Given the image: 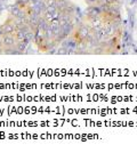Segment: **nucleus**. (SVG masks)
I'll use <instances>...</instances> for the list:
<instances>
[{"mask_svg": "<svg viewBox=\"0 0 137 153\" xmlns=\"http://www.w3.org/2000/svg\"><path fill=\"white\" fill-rule=\"evenodd\" d=\"M102 30L105 32V34L107 37H112L116 34V30H117V25L113 23H107V24H103Z\"/></svg>", "mask_w": 137, "mask_h": 153, "instance_id": "4", "label": "nucleus"}, {"mask_svg": "<svg viewBox=\"0 0 137 153\" xmlns=\"http://www.w3.org/2000/svg\"><path fill=\"white\" fill-rule=\"evenodd\" d=\"M1 40H2L4 47H12V46H15V44H16V38H15L14 34H2Z\"/></svg>", "mask_w": 137, "mask_h": 153, "instance_id": "2", "label": "nucleus"}, {"mask_svg": "<svg viewBox=\"0 0 137 153\" xmlns=\"http://www.w3.org/2000/svg\"><path fill=\"white\" fill-rule=\"evenodd\" d=\"M24 10L23 9H21L19 6H16V5H14L9 8V15L10 16H13L15 19H22L23 16H24Z\"/></svg>", "mask_w": 137, "mask_h": 153, "instance_id": "3", "label": "nucleus"}, {"mask_svg": "<svg viewBox=\"0 0 137 153\" xmlns=\"http://www.w3.org/2000/svg\"><path fill=\"white\" fill-rule=\"evenodd\" d=\"M44 1H45L46 7H53V6L56 7V1L57 0H44Z\"/></svg>", "mask_w": 137, "mask_h": 153, "instance_id": "10", "label": "nucleus"}, {"mask_svg": "<svg viewBox=\"0 0 137 153\" xmlns=\"http://www.w3.org/2000/svg\"><path fill=\"white\" fill-rule=\"evenodd\" d=\"M15 47H16L17 51H20V54H24L26 51V48H27V44H25L24 41H16Z\"/></svg>", "mask_w": 137, "mask_h": 153, "instance_id": "5", "label": "nucleus"}, {"mask_svg": "<svg viewBox=\"0 0 137 153\" xmlns=\"http://www.w3.org/2000/svg\"><path fill=\"white\" fill-rule=\"evenodd\" d=\"M85 1H86V4H87V6H94V5L101 6L102 2H103V1H101V0H85Z\"/></svg>", "mask_w": 137, "mask_h": 153, "instance_id": "9", "label": "nucleus"}, {"mask_svg": "<svg viewBox=\"0 0 137 153\" xmlns=\"http://www.w3.org/2000/svg\"><path fill=\"white\" fill-rule=\"evenodd\" d=\"M4 54H6V55H19L20 51L16 49L15 46H12V47H4Z\"/></svg>", "mask_w": 137, "mask_h": 153, "instance_id": "6", "label": "nucleus"}, {"mask_svg": "<svg viewBox=\"0 0 137 153\" xmlns=\"http://www.w3.org/2000/svg\"><path fill=\"white\" fill-rule=\"evenodd\" d=\"M30 4V0H16V2H15V5L16 6H19L21 9H25V7L27 6Z\"/></svg>", "mask_w": 137, "mask_h": 153, "instance_id": "8", "label": "nucleus"}, {"mask_svg": "<svg viewBox=\"0 0 137 153\" xmlns=\"http://www.w3.org/2000/svg\"><path fill=\"white\" fill-rule=\"evenodd\" d=\"M102 14V9L101 7L97 5H94V6H87L85 10V15L84 17L85 19H91V17H99Z\"/></svg>", "mask_w": 137, "mask_h": 153, "instance_id": "1", "label": "nucleus"}, {"mask_svg": "<svg viewBox=\"0 0 137 153\" xmlns=\"http://www.w3.org/2000/svg\"><path fill=\"white\" fill-rule=\"evenodd\" d=\"M2 34H4V32H2V26L0 25V37H2Z\"/></svg>", "mask_w": 137, "mask_h": 153, "instance_id": "12", "label": "nucleus"}, {"mask_svg": "<svg viewBox=\"0 0 137 153\" xmlns=\"http://www.w3.org/2000/svg\"><path fill=\"white\" fill-rule=\"evenodd\" d=\"M101 1H103V2H104V1H105V0H101Z\"/></svg>", "mask_w": 137, "mask_h": 153, "instance_id": "13", "label": "nucleus"}, {"mask_svg": "<svg viewBox=\"0 0 137 153\" xmlns=\"http://www.w3.org/2000/svg\"><path fill=\"white\" fill-rule=\"evenodd\" d=\"M114 1H117V0H105V2H106V4H113Z\"/></svg>", "mask_w": 137, "mask_h": 153, "instance_id": "11", "label": "nucleus"}, {"mask_svg": "<svg viewBox=\"0 0 137 153\" xmlns=\"http://www.w3.org/2000/svg\"><path fill=\"white\" fill-rule=\"evenodd\" d=\"M69 2H70V0H57L56 1V8L59 9V12H62L67 7Z\"/></svg>", "mask_w": 137, "mask_h": 153, "instance_id": "7", "label": "nucleus"}]
</instances>
